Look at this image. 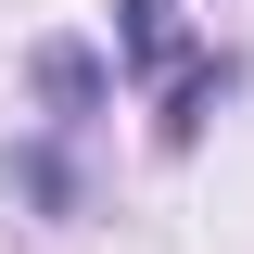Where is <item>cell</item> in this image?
<instances>
[{
	"label": "cell",
	"mask_w": 254,
	"mask_h": 254,
	"mask_svg": "<svg viewBox=\"0 0 254 254\" xmlns=\"http://www.w3.org/2000/svg\"><path fill=\"white\" fill-rule=\"evenodd\" d=\"M115 51L140 64V76H178V89L203 76V64H178V26H165V0H115Z\"/></svg>",
	"instance_id": "obj_1"
},
{
	"label": "cell",
	"mask_w": 254,
	"mask_h": 254,
	"mask_svg": "<svg viewBox=\"0 0 254 254\" xmlns=\"http://www.w3.org/2000/svg\"><path fill=\"white\" fill-rule=\"evenodd\" d=\"M38 89H51V115L76 127V115H89V102H102V64L76 51V38H51V51H38Z\"/></svg>",
	"instance_id": "obj_2"
}]
</instances>
